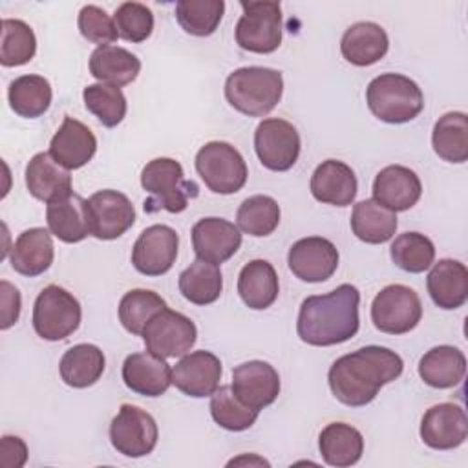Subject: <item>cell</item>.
<instances>
[{
    "label": "cell",
    "instance_id": "cell-46",
    "mask_svg": "<svg viewBox=\"0 0 468 468\" xmlns=\"http://www.w3.org/2000/svg\"><path fill=\"white\" fill-rule=\"evenodd\" d=\"M77 26L80 35L93 44L112 46L119 38V31L115 20L99 5L88 4L79 11Z\"/></svg>",
    "mask_w": 468,
    "mask_h": 468
},
{
    "label": "cell",
    "instance_id": "cell-15",
    "mask_svg": "<svg viewBox=\"0 0 468 468\" xmlns=\"http://www.w3.org/2000/svg\"><path fill=\"white\" fill-rule=\"evenodd\" d=\"M287 265L298 280L320 283L329 280L338 269V250L327 238H302L291 245Z\"/></svg>",
    "mask_w": 468,
    "mask_h": 468
},
{
    "label": "cell",
    "instance_id": "cell-13",
    "mask_svg": "<svg viewBox=\"0 0 468 468\" xmlns=\"http://www.w3.org/2000/svg\"><path fill=\"white\" fill-rule=\"evenodd\" d=\"M86 201L90 232L97 239H117L135 223V208L122 192L99 190Z\"/></svg>",
    "mask_w": 468,
    "mask_h": 468
},
{
    "label": "cell",
    "instance_id": "cell-43",
    "mask_svg": "<svg viewBox=\"0 0 468 468\" xmlns=\"http://www.w3.org/2000/svg\"><path fill=\"white\" fill-rule=\"evenodd\" d=\"M258 413L236 397L232 386H219L210 395V415L216 424L229 431L249 430L256 422Z\"/></svg>",
    "mask_w": 468,
    "mask_h": 468
},
{
    "label": "cell",
    "instance_id": "cell-25",
    "mask_svg": "<svg viewBox=\"0 0 468 468\" xmlns=\"http://www.w3.org/2000/svg\"><path fill=\"white\" fill-rule=\"evenodd\" d=\"M55 258V247L49 229L33 227L18 234L11 247V267L22 276H38L46 272Z\"/></svg>",
    "mask_w": 468,
    "mask_h": 468
},
{
    "label": "cell",
    "instance_id": "cell-32",
    "mask_svg": "<svg viewBox=\"0 0 468 468\" xmlns=\"http://www.w3.org/2000/svg\"><path fill=\"white\" fill-rule=\"evenodd\" d=\"M141 60L128 49L119 46H99L90 55V73L112 86H126L137 79Z\"/></svg>",
    "mask_w": 468,
    "mask_h": 468
},
{
    "label": "cell",
    "instance_id": "cell-28",
    "mask_svg": "<svg viewBox=\"0 0 468 468\" xmlns=\"http://www.w3.org/2000/svg\"><path fill=\"white\" fill-rule=\"evenodd\" d=\"M46 221L49 232L64 243H79L86 236H91L88 201L75 192L64 199L48 203Z\"/></svg>",
    "mask_w": 468,
    "mask_h": 468
},
{
    "label": "cell",
    "instance_id": "cell-6",
    "mask_svg": "<svg viewBox=\"0 0 468 468\" xmlns=\"http://www.w3.org/2000/svg\"><path fill=\"white\" fill-rule=\"evenodd\" d=\"M196 170L214 194H236L247 183V163L243 155L225 141H210L196 154Z\"/></svg>",
    "mask_w": 468,
    "mask_h": 468
},
{
    "label": "cell",
    "instance_id": "cell-35",
    "mask_svg": "<svg viewBox=\"0 0 468 468\" xmlns=\"http://www.w3.org/2000/svg\"><path fill=\"white\" fill-rule=\"evenodd\" d=\"M51 84L42 75L16 77L7 88V101L11 110L26 119H37L49 110Z\"/></svg>",
    "mask_w": 468,
    "mask_h": 468
},
{
    "label": "cell",
    "instance_id": "cell-14",
    "mask_svg": "<svg viewBox=\"0 0 468 468\" xmlns=\"http://www.w3.org/2000/svg\"><path fill=\"white\" fill-rule=\"evenodd\" d=\"M179 236L168 225L144 229L133 243L132 263L144 276H161L172 269L177 258Z\"/></svg>",
    "mask_w": 468,
    "mask_h": 468
},
{
    "label": "cell",
    "instance_id": "cell-18",
    "mask_svg": "<svg viewBox=\"0 0 468 468\" xmlns=\"http://www.w3.org/2000/svg\"><path fill=\"white\" fill-rule=\"evenodd\" d=\"M221 380V360L210 351H192L172 367V384L194 399L210 397Z\"/></svg>",
    "mask_w": 468,
    "mask_h": 468
},
{
    "label": "cell",
    "instance_id": "cell-21",
    "mask_svg": "<svg viewBox=\"0 0 468 468\" xmlns=\"http://www.w3.org/2000/svg\"><path fill=\"white\" fill-rule=\"evenodd\" d=\"M422 185L419 176L402 165L382 168L373 181V199L393 212L410 210L420 199Z\"/></svg>",
    "mask_w": 468,
    "mask_h": 468
},
{
    "label": "cell",
    "instance_id": "cell-9",
    "mask_svg": "<svg viewBox=\"0 0 468 468\" xmlns=\"http://www.w3.org/2000/svg\"><path fill=\"white\" fill-rule=\"evenodd\" d=\"M422 318L419 294L402 283L384 287L371 303V322L380 333L404 335L417 327Z\"/></svg>",
    "mask_w": 468,
    "mask_h": 468
},
{
    "label": "cell",
    "instance_id": "cell-26",
    "mask_svg": "<svg viewBox=\"0 0 468 468\" xmlns=\"http://www.w3.org/2000/svg\"><path fill=\"white\" fill-rule=\"evenodd\" d=\"M426 287L437 307L459 309L468 300V269L457 260H439L428 272Z\"/></svg>",
    "mask_w": 468,
    "mask_h": 468
},
{
    "label": "cell",
    "instance_id": "cell-11",
    "mask_svg": "<svg viewBox=\"0 0 468 468\" xmlns=\"http://www.w3.org/2000/svg\"><path fill=\"white\" fill-rule=\"evenodd\" d=\"M141 336L150 353L163 358H176L190 351L196 344L197 329L188 316L165 307L146 324Z\"/></svg>",
    "mask_w": 468,
    "mask_h": 468
},
{
    "label": "cell",
    "instance_id": "cell-29",
    "mask_svg": "<svg viewBox=\"0 0 468 468\" xmlns=\"http://www.w3.org/2000/svg\"><path fill=\"white\" fill-rule=\"evenodd\" d=\"M278 292V274L267 260H252L243 265L238 276V294L249 309L263 311L271 307Z\"/></svg>",
    "mask_w": 468,
    "mask_h": 468
},
{
    "label": "cell",
    "instance_id": "cell-37",
    "mask_svg": "<svg viewBox=\"0 0 468 468\" xmlns=\"http://www.w3.org/2000/svg\"><path fill=\"white\" fill-rule=\"evenodd\" d=\"M223 291V276L218 265L203 260H194L179 274V292L185 300L196 305L214 303Z\"/></svg>",
    "mask_w": 468,
    "mask_h": 468
},
{
    "label": "cell",
    "instance_id": "cell-5",
    "mask_svg": "<svg viewBox=\"0 0 468 468\" xmlns=\"http://www.w3.org/2000/svg\"><path fill=\"white\" fill-rule=\"evenodd\" d=\"M371 113L389 124L413 121L424 108V95L415 80L400 73H382L366 90Z\"/></svg>",
    "mask_w": 468,
    "mask_h": 468
},
{
    "label": "cell",
    "instance_id": "cell-27",
    "mask_svg": "<svg viewBox=\"0 0 468 468\" xmlns=\"http://www.w3.org/2000/svg\"><path fill=\"white\" fill-rule=\"evenodd\" d=\"M389 48L388 33L375 22H356L349 26L340 40L342 57L358 68L378 62Z\"/></svg>",
    "mask_w": 468,
    "mask_h": 468
},
{
    "label": "cell",
    "instance_id": "cell-24",
    "mask_svg": "<svg viewBox=\"0 0 468 468\" xmlns=\"http://www.w3.org/2000/svg\"><path fill=\"white\" fill-rule=\"evenodd\" d=\"M26 186L35 199L53 203L68 197L71 190L69 172L53 161L49 152L35 154L26 166Z\"/></svg>",
    "mask_w": 468,
    "mask_h": 468
},
{
    "label": "cell",
    "instance_id": "cell-17",
    "mask_svg": "<svg viewBox=\"0 0 468 468\" xmlns=\"http://www.w3.org/2000/svg\"><path fill=\"white\" fill-rule=\"evenodd\" d=\"M468 437L464 410L453 402H441L426 410L420 420V439L433 450H453Z\"/></svg>",
    "mask_w": 468,
    "mask_h": 468
},
{
    "label": "cell",
    "instance_id": "cell-20",
    "mask_svg": "<svg viewBox=\"0 0 468 468\" xmlns=\"http://www.w3.org/2000/svg\"><path fill=\"white\" fill-rule=\"evenodd\" d=\"M97 152L93 132L73 117H64L49 143V155L66 170L82 168Z\"/></svg>",
    "mask_w": 468,
    "mask_h": 468
},
{
    "label": "cell",
    "instance_id": "cell-8",
    "mask_svg": "<svg viewBox=\"0 0 468 468\" xmlns=\"http://www.w3.org/2000/svg\"><path fill=\"white\" fill-rule=\"evenodd\" d=\"M243 15L236 24V42L241 49L267 55L282 44V7L280 2L260 0L241 2Z\"/></svg>",
    "mask_w": 468,
    "mask_h": 468
},
{
    "label": "cell",
    "instance_id": "cell-40",
    "mask_svg": "<svg viewBox=\"0 0 468 468\" xmlns=\"http://www.w3.org/2000/svg\"><path fill=\"white\" fill-rule=\"evenodd\" d=\"M166 307V302L150 289H132L119 302V320L132 335H143L146 324Z\"/></svg>",
    "mask_w": 468,
    "mask_h": 468
},
{
    "label": "cell",
    "instance_id": "cell-1",
    "mask_svg": "<svg viewBox=\"0 0 468 468\" xmlns=\"http://www.w3.org/2000/svg\"><path fill=\"white\" fill-rule=\"evenodd\" d=\"M402 358L382 346H366L336 358L327 373L336 400L358 408L369 404L382 386L400 377Z\"/></svg>",
    "mask_w": 468,
    "mask_h": 468
},
{
    "label": "cell",
    "instance_id": "cell-2",
    "mask_svg": "<svg viewBox=\"0 0 468 468\" xmlns=\"http://www.w3.org/2000/svg\"><path fill=\"white\" fill-rule=\"evenodd\" d=\"M358 303L360 292L351 283H342L327 294L305 298L296 322L300 340L316 347L347 342L360 325Z\"/></svg>",
    "mask_w": 468,
    "mask_h": 468
},
{
    "label": "cell",
    "instance_id": "cell-41",
    "mask_svg": "<svg viewBox=\"0 0 468 468\" xmlns=\"http://www.w3.org/2000/svg\"><path fill=\"white\" fill-rule=\"evenodd\" d=\"M393 263L411 274L424 272L435 260L433 241L420 232H404L389 247Z\"/></svg>",
    "mask_w": 468,
    "mask_h": 468
},
{
    "label": "cell",
    "instance_id": "cell-47",
    "mask_svg": "<svg viewBox=\"0 0 468 468\" xmlns=\"http://www.w3.org/2000/svg\"><path fill=\"white\" fill-rule=\"evenodd\" d=\"M0 300H2V322L0 329H9L13 324H16L20 316V292L15 285L2 280L0 282Z\"/></svg>",
    "mask_w": 468,
    "mask_h": 468
},
{
    "label": "cell",
    "instance_id": "cell-10",
    "mask_svg": "<svg viewBox=\"0 0 468 468\" xmlns=\"http://www.w3.org/2000/svg\"><path fill=\"white\" fill-rule=\"evenodd\" d=\"M159 430L155 419L133 404H122L110 424L112 446L126 457H144L154 452Z\"/></svg>",
    "mask_w": 468,
    "mask_h": 468
},
{
    "label": "cell",
    "instance_id": "cell-7",
    "mask_svg": "<svg viewBox=\"0 0 468 468\" xmlns=\"http://www.w3.org/2000/svg\"><path fill=\"white\" fill-rule=\"evenodd\" d=\"M82 318L79 300L58 285L44 287L33 305V329L49 342L64 340L73 335Z\"/></svg>",
    "mask_w": 468,
    "mask_h": 468
},
{
    "label": "cell",
    "instance_id": "cell-38",
    "mask_svg": "<svg viewBox=\"0 0 468 468\" xmlns=\"http://www.w3.org/2000/svg\"><path fill=\"white\" fill-rule=\"evenodd\" d=\"M225 13L223 0H179L176 4V18L183 31L194 37L212 35Z\"/></svg>",
    "mask_w": 468,
    "mask_h": 468
},
{
    "label": "cell",
    "instance_id": "cell-23",
    "mask_svg": "<svg viewBox=\"0 0 468 468\" xmlns=\"http://www.w3.org/2000/svg\"><path fill=\"white\" fill-rule=\"evenodd\" d=\"M356 176L342 161H322L311 176V194L316 201L335 207H347L356 197Z\"/></svg>",
    "mask_w": 468,
    "mask_h": 468
},
{
    "label": "cell",
    "instance_id": "cell-48",
    "mask_svg": "<svg viewBox=\"0 0 468 468\" xmlns=\"http://www.w3.org/2000/svg\"><path fill=\"white\" fill-rule=\"evenodd\" d=\"M27 446L20 437L4 435L0 442V464L4 468H20L26 464Z\"/></svg>",
    "mask_w": 468,
    "mask_h": 468
},
{
    "label": "cell",
    "instance_id": "cell-4",
    "mask_svg": "<svg viewBox=\"0 0 468 468\" xmlns=\"http://www.w3.org/2000/svg\"><path fill=\"white\" fill-rule=\"evenodd\" d=\"M141 186L150 194L143 205L148 214L161 208L179 214L188 207V199L199 194L197 185L185 179L183 166L172 157H157L146 163L141 172Z\"/></svg>",
    "mask_w": 468,
    "mask_h": 468
},
{
    "label": "cell",
    "instance_id": "cell-31",
    "mask_svg": "<svg viewBox=\"0 0 468 468\" xmlns=\"http://www.w3.org/2000/svg\"><path fill=\"white\" fill-rule=\"evenodd\" d=\"M318 448L325 464L346 468L360 461L364 453V437L351 424L331 422L320 431Z\"/></svg>",
    "mask_w": 468,
    "mask_h": 468
},
{
    "label": "cell",
    "instance_id": "cell-34",
    "mask_svg": "<svg viewBox=\"0 0 468 468\" xmlns=\"http://www.w3.org/2000/svg\"><path fill=\"white\" fill-rule=\"evenodd\" d=\"M106 358L104 353L93 344H77L69 347L58 364L60 378L69 388H90L104 373Z\"/></svg>",
    "mask_w": 468,
    "mask_h": 468
},
{
    "label": "cell",
    "instance_id": "cell-12",
    "mask_svg": "<svg viewBox=\"0 0 468 468\" xmlns=\"http://www.w3.org/2000/svg\"><path fill=\"white\" fill-rule=\"evenodd\" d=\"M300 133L285 119H263L254 132V150L260 163L272 172L294 166L300 155Z\"/></svg>",
    "mask_w": 468,
    "mask_h": 468
},
{
    "label": "cell",
    "instance_id": "cell-3",
    "mask_svg": "<svg viewBox=\"0 0 468 468\" xmlns=\"http://www.w3.org/2000/svg\"><path fill=\"white\" fill-rule=\"evenodd\" d=\"M282 93L283 77L272 68H238L225 80L227 102L249 117H263L271 113L280 102Z\"/></svg>",
    "mask_w": 468,
    "mask_h": 468
},
{
    "label": "cell",
    "instance_id": "cell-33",
    "mask_svg": "<svg viewBox=\"0 0 468 468\" xmlns=\"http://www.w3.org/2000/svg\"><path fill=\"white\" fill-rule=\"evenodd\" d=\"M397 214L375 199L358 201L351 212L353 234L371 245L389 241L397 232Z\"/></svg>",
    "mask_w": 468,
    "mask_h": 468
},
{
    "label": "cell",
    "instance_id": "cell-30",
    "mask_svg": "<svg viewBox=\"0 0 468 468\" xmlns=\"http://www.w3.org/2000/svg\"><path fill=\"white\" fill-rule=\"evenodd\" d=\"M464 373L466 358L463 351L453 346H435L419 360V377L424 384L437 389H448L461 384Z\"/></svg>",
    "mask_w": 468,
    "mask_h": 468
},
{
    "label": "cell",
    "instance_id": "cell-45",
    "mask_svg": "<svg viewBox=\"0 0 468 468\" xmlns=\"http://www.w3.org/2000/svg\"><path fill=\"white\" fill-rule=\"evenodd\" d=\"M119 37L139 44L154 31V13L141 2H122L113 15Z\"/></svg>",
    "mask_w": 468,
    "mask_h": 468
},
{
    "label": "cell",
    "instance_id": "cell-44",
    "mask_svg": "<svg viewBox=\"0 0 468 468\" xmlns=\"http://www.w3.org/2000/svg\"><path fill=\"white\" fill-rule=\"evenodd\" d=\"M82 99L86 110L93 113L106 128L117 126L124 119L128 110L126 97L121 88L104 82L86 86L82 91Z\"/></svg>",
    "mask_w": 468,
    "mask_h": 468
},
{
    "label": "cell",
    "instance_id": "cell-36",
    "mask_svg": "<svg viewBox=\"0 0 468 468\" xmlns=\"http://www.w3.org/2000/svg\"><path fill=\"white\" fill-rule=\"evenodd\" d=\"M431 146L446 163L468 159V117L463 112H448L433 126Z\"/></svg>",
    "mask_w": 468,
    "mask_h": 468
},
{
    "label": "cell",
    "instance_id": "cell-39",
    "mask_svg": "<svg viewBox=\"0 0 468 468\" xmlns=\"http://www.w3.org/2000/svg\"><path fill=\"white\" fill-rule=\"evenodd\" d=\"M236 221L238 229L249 236H269L280 225V207L271 196H250L239 205Z\"/></svg>",
    "mask_w": 468,
    "mask_h": 468
},
{
    "label": "cell",
    "instance_id": "cell-19",
    "mask_svg": "<svg viewBox=\"0 0 468 468\" xmlns=\"http://www.w3.org/2000/svg\"><path fill=\"white\" fill-rule=\"evenodd\" d=\"M192 247L199 260L218 265L238 252L241 232L223 218H203L192 227Z\"/></svg>",
    "mask_w": 468,
    "mask_h": 468
},
{
    "label": "cell",
    "instance_id": "cell-22",
    "mask_svg": "<svg viewBox=\"0 0 468 468\" xmlns=\"http://www.w3.org/2000/svg\"><path fill=\"white\" fill-rule=\"evenodd\" d=\"M122 380L137 395L161 397L172 384V367L150 351L132 353L124 358Z\"/></svg>",
    "mask_w": 468,
    "mask_h": 468
},
{
    "label": "cell",
    "instance_id": "cell-42",
    "mask_svg": "<svg viewBox=\"0 0 468 468\" xmlns=\"http://www.w3.org/2000/svg\"><path fill=\"white\" fill-rule=\"evenodd\" d=\"M37 51V38L29 24L18 18L2 20L0 64L5 68L27 64Z\"/></svg>",
    "mask_w": 468,
    "mask_h": 468
},
{
    "label": "cell",
    "instance_id": "cell-16",
    "mask_svg": "<svg viewBox=\"0 0 468 468\" xmlns=\"http://www.w3.org/2000/svg\"><path fill=\"white\" fill-rule=\"evenodd\" d=\"M232 391L249 408L261 411L280 395L278 371L263 360H249L232 369Z\"/></svg>",
    "mask_w": 468,
    "mask_h": 468
}]
</instances>
